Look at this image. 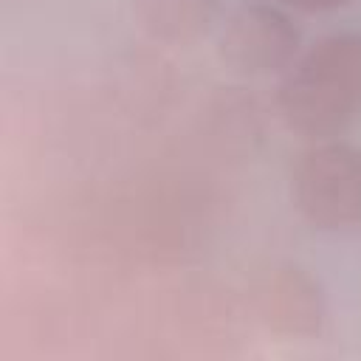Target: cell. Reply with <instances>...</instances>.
I'll return each mask as SVG.
<instances>
[{"label":"cell","instance_id":"6da1fadb","mask_svg":"<svg viewBox=\"0 0 361 361\" xmlns=\"http://www.w3.org/2000/svg\"><path fill=\"white\" fill-rule=\"evenodd\" d=\"M279 110L296 133L327 138L361 116V37L316 42L285 76Z\"/></svg>","mask_w":361,"mask_h":361},{"label":"cell","instance_id":"3957f363","mask_svg":"<svg viewBox=\"0 0 361 361\" xmlns=\"http://www.w3.org/2000/svg\"><path fill=\"white\" fill-rule=\"evenodd\" d=\"M285 6H293L299 11H327L336 6H344L347 0H282Z\"/></svg>","mask_w":361,"mask_h":361},{"label":"cell","instance_id":"7a4b0ae2","mask_svg":"<svg viewBox=\"0 0 361 361\" xmlns=\"http://www.w3.org/2000/svg\"><path fill=\"white\" fill-rule=\"evenodd\" d=\"M293 200L322 228L361 220V152L347 144H319L293 169Z\"/></svg>","mask_w":361,"mask_h":361}]
</instances>
